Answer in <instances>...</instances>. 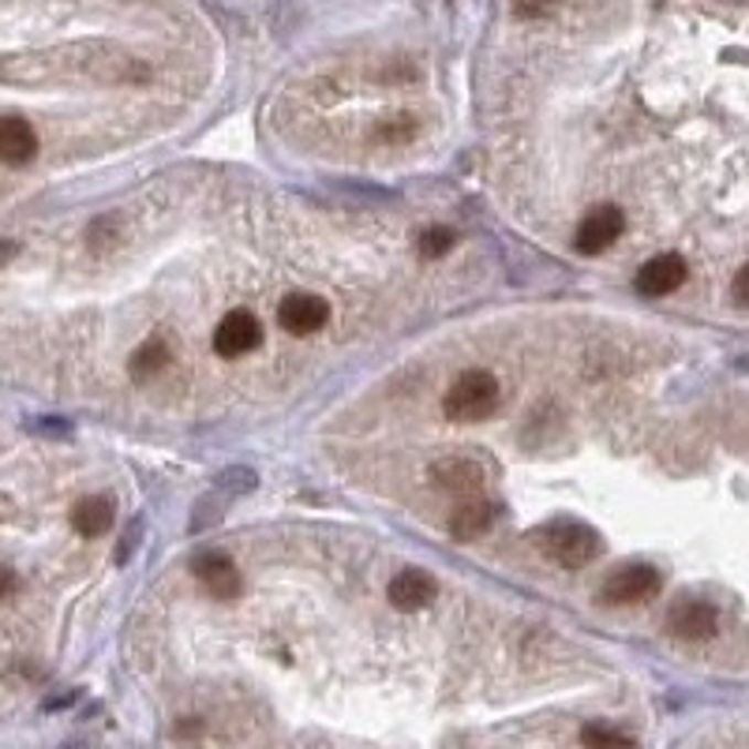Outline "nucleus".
<instances>
[{
  "mask_svg": "<svg viewBox=\"0 0 749 749\" xmlns=\"http://www.w3.org/2000/svg\"><path fill=\"white\" fill-rule=\"evenodd\" d=\"M539 544L544 552L555 558L558 566H570V570H581L589 566L592 558H600L603 539L596 536V528H589L585 521H552V525L539 528Z\"/></svg>",
  "mask_w": 749,
  "mask_h": 749,
  "instance_id": "f257e3e1",
  "label": "nucleus"
},
{
  "mask_svg": "<svg viewBox=\"0 0 749 749\" xmlns=\"http://www.w3.org/2000/svg\"><path fill=\"white\" fill-rule=\"evenodd\" d=\"M499 405V378L491 372H464L453 378V386L442 397V413L453 424H477L491 416Z\"/></svg>",
  "mask_w": 749,
  "mask_h": 749,
  "instance_id": "f03ea898",
  "label": "nucleus"
},
{
  "mask_svg": "<svg viewBox=\"0 0 749 749\" xmlns=\"http://www.w3.org/2000/svg\"><path fill=\"white\" fill-rule=\"evenodd\" d=\"M656 592H660V570H656V566L633 563V566H622V570H614L611 577H607L600 600L611 603V607H630V603L652 600Z\"/></svg>",
  "mask_w": 749,
  "mask_h": 749,
  "instance_id": "7ed1b4c3",
  "label": "nucleus"
},
{
  "mask_svg": "<svg viewBox=\"0 0 749 749\" xmlns=\"http://www.w3.org/2000/svg\"><path fill=\"white\" fill-rule=\"evenodd\" d=\"M259 341H263V327L252 311H229L214 330V349L225 360L252 353V349H259Z\"/></svg>",
  "mask_w": 749,
  "mask_h": 749,
  "instance_id": "20e7f679",
  "label": "nucleus"
},
{
  "mask_svg": "<svg viewBox=\"0 0 749 749\" xmlns=\"http://www.w3.org/2000/svg\"><path fill=\"white\" fill-rule=\"evenodd\" d=\"M431 483L442 495H477L483 488V464L477 458L453 453V458H442L431 464Z\"/></svg>",
  "mask_w": 749,
  "mask_h": 749,
  "instance_id": "39448f33",
  "label": "nucleus"
},
{
  "mask_svg": "<svg viewBox=\"0 0 749 749\" xmlns=\"http://www.w3.org/2000/svg\"><path fill=\"white\" fill-rule=\"evenodd\" d=\"M278 319H281V327H286L289 334L308 338V334H315V330L327 327L330 303L322 297H315V292H292V297L281 300Z\"/></svg>",
  "mask_w": 749,
  "mask_h": 749,
  "instance_id": "423d86ee",
  "label": "nucleus"
},
{
  "mask_svg": "<svg viewBox=\"0 0 749 749\" xmlns=\"http://www.w3.org/2000/svg\"><path fill=\"white\" fill-rule=\"evenodd\" d=\"M192 574L199 577V585H203L214 600H236V596H240V570H236V563L229 555H217V552L195 555Z\"/></svg>",
  "mask_w": 749,
  "mask_h": 749,
  "instance_id": "0eeeda50",
  "label": "nucleus"
},
{
  "mask_svg": "<svg viewBox=\"0 0 749 749\" xmlns=\"http://www.w3.org/2000/svg\"><path fill=\"white\" fill-rule=\"evenodd\" d=\"M622 229H625V217H622L619 206H600V211H592L581 222V229H577V252L600 255L619 240Z\"/></svg>",
  "mask_w": 749,
  "mask_h": 749,
  "instance_id": "6e6552de",
  "label": "nucleus"
},
{
  "mask_svg": "<svg viewBox=\"0 0 749 749\" xmlns=\"http://www.w3.org/2000/svg\"><path fill=\"white\" fill-rule=\"evenodd\" d=\"M686 259L675 252H663L656 259H649L638 274V289L644 297H667V292L682 289V281H686Z\"/></svg>",
  "mask_w": 749,
  "mask_h": 749,
  "instance_id": "1a4fd4ad",
  "label": "nucleus"
},
{
  "mask_svg": "<svg viewBox=\"0 0 749 749\" xmlns=\"http://www.w3.org/2000/svg\"><path fill=\"white\" fill-rule=\"evenodd\" d=\"M671 630H675L682 641H708L716 638L719 630V611L705 600H686L671 611Z\"/></svg>",
  "mask_w": 749,
  "mask_h": 749,
  "instance_id": "9d476101",
  "label": "nucleus"
},
{
  "mask_svg": "<svg viewBox=\"0 0 749 749\" xmlns=\"http://www.w3.org/2000/svg\"><path fill=\"white\" fill-rule=\"evenodd\" d=\"M491 521H495V506L480 495H461V502L450 514V536L453 539H477L480 533H488Z\"/></svg>",
  "mask_w": 749,
  "mask_h": 749,
  "instance_id": "9b49d317",
  "label": "nucleus"
},
{
  "mask_svg": "<svg viewBox=\"0 0 749 749\" xmlns=\"http://www.w3.org/2000/svg\"><path fill=\"white\" fill-rule=\"evenodd\" d=\"M38 154V131L23 117H0V161L26 165Z\"/></svg>",
  "mask_w": 749,
  "mask_h": 749,
  "instance_id": "f8f14e48",
  "label": "nucleus"
},
{
  "mask_svg": "<svg viewBox=\"0 0 749 749\" xmlns=\"http://www.w3.org/2000/svg\"><path fill=\"white\" fill-rule=\"evenodd\" d=\"M386 596H390L397 611H420V607H428L435 600V577L424 570H405L390 581Z\"/></svg>",
  "mask_w": 749,
  "mask_h": 749,
  "instance_id": "ddd939ff",
  "label": "nucleus"
},
{
  "mask_svg": "<svg viewBox=\"0 0 749 749\" xmlns=\"http://www.w3.org/2000/svg\"><path fill=\"white\" fill-rule=\"evenodd\" d=\"M113 521H117V506H113L109 495H90V499L75 502V510H72V528L79 536H101V533H109Z\"/></svg>",
  "mask_w": 749,
  "mask_h": 749,
  "instance_id": "4468645a",
  "label": "nucleus"
},
{
  "mask_svg": "<svg viewBox=\"0 0 749 749\" xmlns=\"http://www.w3.org/2000/svg\"><path fill=\"white\" fill-rule=\"evenodd\" d=\"M169 360H173V353H169L165 341H143V345L136 349V356H131V375L150 378V375L165 372Z\"/></svg>",
  "mask_w": 749,
  "mask_h": 749,
  "instance_id": "2eb2a0df",
  "label": "nucleus"
},
{
  "mask_svg": "<svg viewBox=\"0 0 749 749\" xmlns=\"http://www.w3.org/2000/svg\"><path fill=\"white\" fill-rule=\"evenodd\" d=\"M255 488H259V477H255V469H248V464H233V469L217 472V491L229 499L252 495Z\"/></svg>",
  "mask_w": 749,
  "mask_h": 749,
  "instance_id": "dca6fc26",
  "label": "nucleus"
},
{
  "mask_svg": "<svg viewBox=\"0 0 749 749\" xmlns=\"http://www.w3.org/2000/svg\"><path fill=\"white\" fill-rule=\"evenodd\" d=\"M453 240H458V236H453L447 225H431V229L416 236V252H420L424 259H442V255L453 248Z\"/></svg>",
  "mask_w": 749,
  "mask_h": 749,
  "instance_id": "f3484780",
  "label": "nucleus"
},
{
  "mask_svg": "<svg viewBox=\"0 0 749 749\" xmlns=\"http://www.w3.org/2000/svg\"><path fill=\"white\" fill-rule=\"evenodd\" d=\"M222 514H225V495H222V491H217V495H203L195 502L192 521H188V525H192V533H206V528L222 521Z\"/></svg>",
  "mask_w": 749,
  "mask_h": 749,
  "instance_id": "a211bd4d",
  "label": "nucleus"
},
{
  "mask_svg": "<svg viewBox=\"0 0 749 749\" xmlns=\"http://www.w3.org/2000/svg\"><path fill=\"white\" fill-rule=\"evenodd\" d=\"M581 742L589 749H633V738L611 731V727H585Z\"/></svg>",
  "mask_w": 749,
  "mask_h": 749,
  "instance_id": "6ab92c4d",
  "label": "nucleus"
},
{
  "mask_svg": "<svg viewBox=\"0 0 749 749\" xmlns=\"http://www.w3.org/2000/svg\"><path fill=\"white\" fill-rule=\"evenodd\" d=\"M139 539H143V517H136L131 525L125 528V539L117 544V563L125 566L131 555H136V547H139Z\"/></svg>",
  "mask_w": 749,
  "mask_h": 749,
  "instance_id": "aec40b11",
  "label": "nucleus"
},
{
  "mask_svg": "<svg viewBox=\"0 0 749 749\" xmlns=\"http://www.w3.org/2000/svg\"><path fill=\"white\" fill-rule=\"evenodd\" d=\"M413 120L409 117H402V120H390V125H383V136H390L394 143H405V139L413 136Z\"/></svg>",
  "mask_w": 749,
  "mask_h": 749,
  "instance_id": "412c9836",
  "label": "nucleus"
},
{
  "mask_svg": "<svg viewBox=\"0 0 749 749\" xmlns=\"http://www.w3.org/2000/svg\"><path fill=\"white\" fill-rule=\"evenodd\" d=\"M15 589H19L15 570H12V566H0V600H8V596H12Z\"/></svg>",
  "mask_w": 749,
  "mask_h": 749,
  "instance_id": "4be33fe9",
  "label": "nucleus"
},
{
  "mask_svg": "<svg viewBox=\"0 0 749 749\" xmlns=\"http://www.w3.org/2000/svg\"><path fill=\"white\" fill-rule=\"evenodd\" d=\"M746 278H749V270H738V278H735V303L738 308H746Z\"/></svg>",
  "mask_w": 749,
  "mask_h": 749,
  "instance_id": "5701e85b",
  "label": "nucleus"
},
{
  "mask_svg": "<svg viewBox=\"0 0 749 749\" xmlns=\"http://www.w3.org/2000/svg\"><path fill=\"white\" fill-rule=\"evenodd\" d=\"M15 252H19V244H12V240H0V263H8Z\"/></svg>",
  "mask_w": 749,
  "mask_h": 749,
  "instance_id": "b1692460",
  "label": "nucleus"
},
{
  "mask_svg": "<svg viewBox=\"0 0 749 749\" xmlns=\"http://www.w3.org/2000/svg\"><path fill=\"white\" fill-rule=\"evenodd\" d=\"M75 697H79V694H64V697H53V700H45V708H64V705H72Z\"/></svg>",
  "mask_w": 749,
  "mask_h": 749,
  "instance_id": "393cba45",
  "label": "nucleus"
},
{
  "mask_svg": "<svg viewBox=\"0 0 749 749\" xmlns=\"http://www.w3.org/2000/svg\"><path fill=\"white\" fill-rule=\"evenodd\" d=\"M528 4H547V0H528Z\"/></svg>",
  "mask_w": 749,
  "mask_h": 749,
  "instance_id": "a878e982",
  "label": "nucleus"
}]
</instances>
